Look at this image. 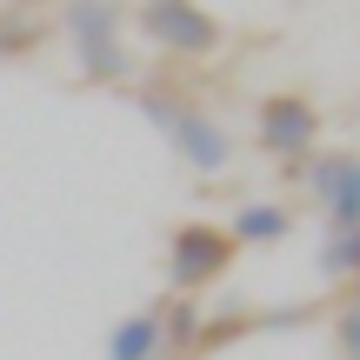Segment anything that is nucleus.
I'll use <instances>...</instances> for the list:
<instances>
[{
	"label": "nucleus",
	"instance_id": "nucleus-1",
	"mask_svg": "<svg viewBox=\"0 0 360 360\" xmlns=\"http://www.w3.org/2000/svg\"><path fill=\"white\" fill-rule=\"evenodd\" d=\"M134 101H141V114L154 120L160 134H167V147L180 154V167H193L200 180H220V174L233 167V141H227V127H220L207 107L180 101V94L160 87V80H154V87H141Z\"/></svg>",
	"mask_w": 360,
	"mask_h": 360
},
{
	"label": "nucleus",
	"instance_id": "nucleus-2",
	"mask_svg": "<svg viewBox=\"0 0 360 360\" xmlns=\"http://www.w3.org/2000/svg\"><path fill=\"white\" fill-rule=\"evenodd\" d=\"M233 260H240V247H233L227 220H174L167 227V294L174 300H207L220 281L233 274Z\"/></svg>",
	"mask_w": 360,
	"mask_h": 360
},
{
	"label": "nucleus",
	"instance_id": "nucleus-3",
	"mask_svg": "<svg viewBox=\"0 0 360 360\" xmlns=\"http://www.w3.org/2000/svg\"><path fill=\"white\" fill-rule=\"evenodd\" d=\"M254 141L267 160H281V167H300V160L321 147V107H314V94L300 87H274L254 101Z\"/></svg>",
	"mask_w": 360,
	"mask_h": 360
},
{
	"label": "nucleus",
	"instance_id": "nucleus-4",
	"mask_svg": "<svg viewBox=\"0 0 360 360\" xmlns=\"http://www.w3.org/2000/svg\"><path fill=\"white\" fill-rule=\"evenodd\" d=\"M67 40H74V60L87 80H101V87H127L134 80V53L127 40H120V20L101 7V0H67Z\"/></svg>",
	"mask_w": 360,
	"mask_h": 360
},
{
	"label": "nucleus",
	"instance_id": "nucleus-5",
	"mask_svg": "<svg viewBox=\"0 0 360 360\" xmlns=\"http://www.w3.org/2000/svg\"><path fill=\"white\" fill-rule=\"evenodd\" d=\"M141 34L174 60H214L227 47L220 13H207L200 0H141Z\"/></svg>",
	"mask_w": 360,
	"mask_h": 360
},
{
	"label": "nucleus",
	"instance_id": "nucleus-6",
	"mask_svg": "<svg viewBox=\"0 0 360 360\" xmlns=\"http://www.w3.org/2000/svg\"><path fill=\"white\" fill-rule=\"evenodd\" d=\"M294 174L314 193V207L327 214V233L360 227V147H314Z\"/></svg>",
	"mask_w": 360,
	"mask_h": 360
},
{
	"label": "nucleus",
	"instance_id": "nucleus-7",
	"mask_svg": "<svg viewBox=\"0 0 360 360\" xmlns=\"http://www.w3.org/2000/svg\"><path fill=\"white\" fill-rule=\"evenodd\" d=\"M107 360H174L167 327H160V307H134V314H120L114 334H107Z\"/></svg>",
	"mask_w": 360,
	"mask_h": 360
},
{
	"label": "nucleus",
	"instance_id": "nucleus-8",
	"mask_svg": "<svg viewBox=\"0 0 360 360\" xmlns=\"http://www.w3.org/2000/svg\"><path fill=\"white\" fill-rule=\"evenodd\" d=\"M227 233H233V247H281V240H294V214H287L281 200H240L227 214Z\"/></svg>",
	"mask_w": 360,
	"mask_h": 360
},
{
	"label": "nucleus",
	"instance_id": "nucleus-9",
	"mask_svg": "<svg viewBox=\"0 0 360 360\" xmlns=\"http://www.w3.org/2000/svg\"><path fill=\"white\" fill-rule=\"evenodd\" d=\"M160 307V327H167V347H174V360H187V354H200L207 347V321H200V300H154Z\"/></svg>",
	"mask_w": 360,
	"mask_h": 360
},
{
	"label": "nucleus",
	"instance_id": "nucleus-10",
	"mask_svg": "<svg viewBox=\"0 0 360 360\" xmlns=\"http://www.w3.org/2000/svg\"><path fill=\"white\" fill-rule=\"evenodd\" d=\"M321 274H327V281H340V287L360 281V227H334L321 240Z\"/></svg>",
	"mask_w": 360,
	"mask_h": 360
},
{
	"label": "nucleus",
	"instance_id": "nucleus-11",
	"mask_svg": "<svg viewBox=\"0 0 360 360\" xmlns=\"http://www.w3.org/2000/svg\"><path fill=\"white\" fill-rule=\"evenodd\" d=\"M40 40V20H27V13H7L0 20V53H27Z\"/></svg>",
	"mask_w": 360,
	"mask_h": 360
},
{
	"label": "nucleus",
	"instance_id": "nucleus-12",
	"mask_svg": "<svg viewBox=\"0 0 360 360\" xmlns=\"http://www.w3.org/2000/svg\"><path fill=\"white\" fill-rule=\"evenodd\" d=\"M334 347L347 354V360H360V307H354V300L334 314Z\"/></svg>",
	"mask_w": 360,
	"mask_h": 360
}]
</instances>
